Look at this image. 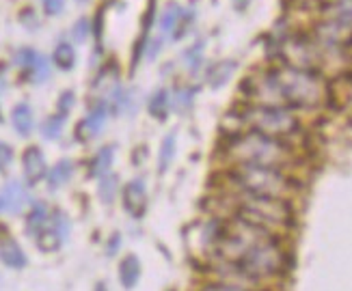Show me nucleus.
<instances>
[{"instance_id": "1", "label": "nucleus", "mask_w": 352, "mask_h": 291, "mask_svg": "<svg viewBox=\"0 0 352 291\" xmlns=\"http://www.w3.org/2000/svg\"><path fill=\"white\" fill-rule=\"evenodd\" d=\"M248 93L255 104L261 106L318 108L329 101V86L316 71L290 65L257 76Z\"/></svg>"}, {"instance_id": "2", "label": "nucleus", "mask_w": 352, "mask_h": 291, "mask_svg": "<svg viewBox=\"0 0 352 291\" xmlns=\"http://www.w3.org/2000/svg\"><path fill=\"white\" fill-rule=\"evenodd\" d=\"M225 157L233 166L248 164V166H272L285 168L294 160L292 151L283 140L263 136L259 132H246L231 136L225 144Z\"/></svg>"}, {"instance_id": "3", "label": "nucleus", "mask_w": 352, "mask_h": 291, "mask_svg": "<svg viewBox=\"0 0 352 291\" xmlns=\"http://www.w3.org/2000/svg\"><path fill=\"white\" fill-rule=\"evenodd\" d=\"M227 179L238 194L290 199L296 192V181L283 168L238 164L227 173Z\"/></svg>"}, {"instance_id": "4", "label": "nucleus", "mask_w": 352, "mask_h": 291, "mask_svg": "<svg viewBox=\"0 0 352 291\" xmlns=\"http://www.w3.org/2000/svg\"><path fill=\"white\" fill-rule=\"evenodd\" d=\"M225 266H229L248 283L272 281L285 274L288 253L281 246V242L277 240V236H268L261 242H257L253 249H248L236 264H225Z\"/></svg>"}, {"instance_id": "5", "label": "nucleus", "mask_w": 352, "mask_h": 291, "mask_svg": "<svg viewBox=\"0 0 352 291\" xmlns=\"http://www.w3.org/2000/svg\"><path fill=\"white\" fill-rule=\"evenodd\" d=\"M233 216L261 231L272 233V236L294 225V212H292L288 199L238 194L236 205H233Z\"/></svg>"}, {"instance_id": "6", "label": "nucleus", "mask_w": 352, "mask_h": 291, "mask_svg": "<svg viewBox=\"0 0 352 291\" xmlns=\"http://www.w3.org/2000/svg\"><path fill=\"white\" fill-rule=\"evenodd\" d=\"M242 123L248 125L253 132H259L270 138H290L298 132V119L288 106H261L253 104L242 112Z\"/></svg>"}, {"instance_id": "7", "label": "nucleus", "mask_w": 352, "mask_h": 291, "mask_svg": "<svg viewBox=\"0 0 352 291\" xmlns=\"http://www.w3.org/2000/svg\"><path fill=\"white\" fill-rule=\"evenodd\" d=\"M283 56L290 67L316 71L325 63V48L320 43L305 37H290L283 43Z\"/></svg>"}, {"instance_id": "8", "label": "nucleus", "mask_w": 352, "mask_h": 291, "mask_svg": "<svg viewBox=\"0 0 352 291\" xmlns=\"http://www.w3.org/2000/svg\"><path fill=\"white\" fill-rule=\"evenodd\" d=\"M67 231H69V223L65 214L61 212H54L50 216V220L46 223V227H43L39 233H37V246L43 251V253H54L61 249L63 240L67 238Z\"/></svg>"}, {"instance_id": "9", "label": "nucleus", "mask_w": 352, "mask_h": 291, "mask_svg": "<svg viewBox=\"0 0 352 291\" xmlns=\"http://www.w3.org/2000/svg\"><path fill=\"white\" fill-rule=\"evenodd\" d=\"M124 205L128 214L137 218L145 214V207H148V188H145L143 179H134L124 188Z\"/></svg>"}, {"instance_id": "10", "label": "nucleus", "mask_w": 352, "mask_h": 291, "mask_svg": "<svg viewBox=\"0 0 352 291\" xmlns=\"http://www.w3.org/2000/svg\"><path fill=\"white\" fill-rule=\"evenodd\" d=\"M3 203H5V210L9 214H22L24 207L28 205V201H31V197H28V190L26 186L22 181H9L5 188H3Z\"/></svg>"}, {"instance_id": "11", "label": "nucleus", "mask_w": 352, "mask_h": 291, "mask_svg": "<svg viewBox=\"0 0 352 291\" xmlns=\"http://www.w3.org/2000/svg\"><path fill=\"white\" fill-rule=\"evenodd\" d=\"M106 114H108V110H106L104 104L95 106V108L80 121V125H78V129H76L78 138H80V140H91V138H95V136L102 132V129H104V125H106Z\"/></svg>"}, {"instance_id": "12", "label": "nucleus", "mask_w": 352, "mask_h": 291, "mask_svg": "<svg viewBox=\"0 0 352 291\" xmlns=\"http://www.w3.org/2000/svg\"><path fill=\"white\" fill-rule=\"evenodd\" d=\"M22 166H24V175L26 179L31 184H37L39 179H43L48 175V168H46V157H43L41 149L39 147H28L24 151V157H22Z\"/></svg>"}, {"instance_id": "13", "label": "nucleus", "mask_w": 352, "mask_h": 291, "mask_svg": "<svg viewBox=\"0 0 352 291\" xmlns=\"http://www.w3.org/2000/svg\"><path fill=\"white\" fill-rule=\"evenodd\" d=\"M0 259H3V264L13 268V270H20L26 266V255L24 251L20 249V244L16 240H3L0 242Z\"/></svg>"}, {"instance_id": "14", "label": "nucleus", "mask_w": 352, "mask_h": 291, "mask_svg": "<svg viewBox=\"0 0 352 291\" xmlns=\"http://www.w3.org/2000/svg\"><path fill=\"white\" fill-rule=\"evenodd\" d=\"M119 281L126 289H134L141 281V261L137 255H128L119 264Z\"/></svg>"}, {"instance_id": "15", "label": "nucleus", "mask_w": 352, "mask_h": 291, "mask_svg": "<svg viewBox=\"0 0 352 291\" xmlns=\"http://www.w3.org/2000/svg\"><path fill=\"white\" fill-rule=\"evenodd\" d=\"M11 123L16 127V132L22 134V136H28L33 132L35 127V121H33V110L28 104H18L11 112Z\"/></svg>"}, {"instance_id": "16", "label": "nucleus", "mask_w": 352, "mask_h": 291, "mask_svg": "<svg viewBox=\"0 0 352 291\" xmlns=\"http://www.w3.org/2000/svg\"><path fill=\"white\" fill-rule=\"evenodd\" d=\"M71 175H74V162L71 160H58V162L54 164V168L46 175L48 177V186L52 188V190H56V188H61L65 186L69 179H71Z\"/></svg>"}, {"instance_id": "17", "label": "nucleus", "mask_w": 352, "mask_h": 291, "mask_svg": "<svg viewBox=\"0 0 352 291\" xmlns=\"http://www.w3.org/2000/svg\"><path fill=\"white\" fill-rule=\"evenodd\" d=\"M50 220V212H48V205L46 203H37V205L31 210L26 218V233L28 236H37V233L46 227V223Z\"/></svg>"}, {"instance_id": "18", "label": "nucleus", "mask_w": 352, "mask_h": 291, "mask_svg": "<svg viewBox=\"0 0 352 291\" xmlns=\"http://www.w3.org/2000/svg\"><path fill=\"white\" fill-rule=\"evenodd\" d=\"M113 160H115V147L113 144H106V147H102L93 162H91V175L93 177H104V175L110 173V166H113Z\"/></svg>"}, {"instance_id": "19", "label": "nucleus", "mask_w": 352, "mask_h": 291, "mask_svg": "<svg viewBox=\"0 0 352 291\" xmlns=\"http://www.w3.org/2000/svg\"><path fill=\"white\" fill-rule=\"evenodd\" d=\"M150 114L154 116V119L158 121H165L167 119V114H169V108H171V95L165 91V89H160L152 95L150 99Z\"/></svg>"}, {"instance_id": "20", "label": "nucleus", "mask_w": 352, "mask_h": 291, "mask_svg": "<svg viewBox=\"0 0 352 291\" xmlns=\"http://www.w3.org/2000/svg\"><path fill=\"white\" fill-rule=\"evenodd\" d=\"M233 69H236V63H233V61H223V63L214 65L210 69V74H208V84L212 86V89H218V86H223L231 78Z\"/></svg>"}, {"instance_id": "21", "label": "nucleus", "mask_w": 352, "mask_h": 291, "mask_svg": "<svg viewBox=\"0 0 352 291\" xmlns=\"http://www.w3.org/2000/svg\"><path fill=\"white\" fill-rule=\"evenodd\" d=\"M175 134H169L165 140H163V144H160V155H158V170L160 173H165L169 166H171V162H173V157H175Z\"/></svg>"}, {"instance_id": "22", "label": "nucleus", "mask_w": 352, "mask_h": 291, "mask_svg": "<svg viewBox=\"0 0 352 291\" xmlns=\"http://www.w3.org/2000/svg\"><path fill=\"white\" fill-rule=\"evenodd\" d=\"M54 63H56V67H61V69H71L74 67V63H76V52H74V48L69 46V43H58L56 46V50H54Z\"/></svg>"}, {"instance_id": "23", "label": "nucleus", "mask_w": 352, "mask_h": 291, "mask_svg": "<svg viewBox=\"0 0 352 291\" xmlns=\"http://www.w3.org/2000/svg\"><path fill=\"white\" fill-rule=\"evenodd\" d=\"M182 9L180 7H169L165 13H163V18H160V31L163 33H178V24L182 22Z\"/></svg>"}, {"instance_id": "24", "label": "nucleus", "mask_w": 352, "mask_h": 291, "mask_svg": "<svg viewBox=\"0 0 352 291\" xmlns=\"http://www.w3.org/2000/svg\"><path fill=\"white\" fill-rule=\"evenodd\" d=\"M28 71H31L33 82H43V80H48V78H50V63H48V58H46V56H41V54H37V56H35V61H33V65L28 67Z\"/></svg>"}, {"instance_id": "25", "label": "nucleus", "mask_w": 352, "mask_h": 291, "mask_svg": "<svg viewBox=\"0 0 352 291\" xmlns=\"http://www.w3.org/2000/svg\"><path fill=\"white\" fill-rule=\"evenodd\" d=\"M63 125H65V116L63 114H54V116H50L48 121H43L41 132H43V136H46V138L54 140V138L61 136Z\"/></svg>"}, {"instance_id": "26", "label": "nucleus", "mask_w": 352, "mask_h": 291, "mask_svg": "<svg viewBox=\"0 0 352 291\" xmlns=\"http://www.w3.org/2000/svg\"><path fill=\"white\" fill-rule=\"evenodd\" d=\"M117 194V177L115 175H104L99 181V199L104 203H113Z\"/></svg>"}, {"instance_id": "27", "label": "nucleus", "mask_w": 352, "mask_h": 291, "mask_svg": "<svg viewBox=\"0 0 352 291\" xmlns=\"http://www.w3.org/2000/svg\"><path fill=\"white\" fill-rule=\"evenodd\" d=\"M199 291H248V289L242 287L240 283H231V281H210L201 285Z\"/></svg>"}, {"instance_id": "28", "label": "nucleus", "mask_w": 352, "mask_h": 291, "mask_svg": "<svg viewBox=\"0 0 352 291\" xmlns=\"http://www.w3.org/2000/svg\"><path fill=\"white\" fill-rule=\"evenodd\" d=\"M193 99H195V91L193 89H180L178 93H175V99L173 104L178 110H188L190 106H193Z\"/></svg>"}, {"instance_id": "29", "label": "nucleus", "mask_w": 352, "mask_h": 291, "mask_svg": "<svg viewBox=\"0 0 352 291\" xmlns=\"http://www.w3.org/2000/svg\"><path fill=\"white\" fill-rule=\"evenodd\" d=\"M89 33H91V22L86 20V18H80L74 26H71V35H74V39L76 41H86V37H89Z\"/></svg>"}, {"instance_id": "30", "label": "nucleus", "mask_w": 352, "mask_h": 291, "mask_svg": "<svg viewBox=\"0 0 352 291\" xmlns=\"http://www.w3.org/2000/svg\"><path fill=\"white\" fill-rule=\"evenodd\" d=\"M35 56H37V52H35V50H31V48H24V50H20V52H18L16 61H18V65H22L24 69H28V67L33 65Z\"/></svg>"}, {"instance_id": "31", "label": "nucleus", "mask_w": 352, "mask_h": 291, "mask_svg": "<svg viewBox=\"0 0 352 291\" xmlns=\"http://www.w3.org/2000/svg\"><path fill=\"white\" fill-rule=\"evenodd\" d=\"M74 93H71V91H67V93H63L61 95V99H58V114H67L69 110H71V106H74Z\"/></svg>"}, {"instance_id": "32", "label": "nucleus", "mask_w": 352, "mask_h": 291, "mask_svg": "<svg viewBox=\"0 0 352 291\" xmlns=\"http://www.w3.org/2000/svg\"><path fill=\"white\" fill-rule=\"evenodd\" d=\"M65 9V0H43V11L48 16H58Z\"/></svg>"}, {"instance_id": "33", "label": "nucleus", "mask_w": 352, "mask_h": 291, "mask_svg": "<svg viewBox=\"0 0 352 291\" xmlns=\"http://www.w3.org/2000/svg\"><path fill=\"white\" fill-rule=\"evenodd\" d=\"M201 43H197V46H193V48H190L188 52H186V63L190 65V67H197L199 63H201Z\"/></svg>"}, {"instance_id": "34", "label": "nucleus", "mask_w": 352, "mask_h": 291, "mask_svg": "<svg viewBox=\"0 0 352 291\" xmlns=\"http://www.w3.org/2000/svg\"><path fill=\"white\" fill-rule=\"evenodd\" d=\"M11 160H13V149L9 147V144L0 142V170L7 168L11 164Z\"/></svg>"}, {"instance_id": "35", "label": "nucleus", "mask_w": 352, "mask_h": 291, "mask_svg": "<svg viewBox=\"0 0 352 291\" xmlns=\"http://www.w3.org/2000/svg\"><path fill=\"white\" fill-rule=\"evenodd\" d=\"M119 242H121V236H119V233H115V236L110 238V246H108V255H115L117 251H119Z\"/></svg>"}, {"instance_id": "36", "label": "nucleus", "mask_w": 352, "mask_h": 291, "mask_svg": "<svg viewBox=\"0 0 352 291\" xmlns=\"http://www.w3.org/2000/svg\"><path fill=\"white\" fill-rule=\"evenodd\" d=\"M5 212V203H3V197H0V214Z\"/></svg>"}, {"instance_id": "37", "label": "nucleus", "mask_w": 352, "mask_h": 291, "mask_svg": "<svg viewBox=\"0 0 352 291\" xmlns=\"http://www.w3.org/2000/svg\"><path fill=\"white\" fill-rule=\"evenodd\" d=\"M78 3H91V0H78Z\"/></svg>"}]
</instances>
